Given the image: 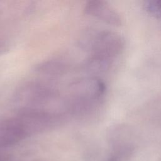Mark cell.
<instances>
[{"label": "cell", "mask_w": 161, "mask_h": 161, "mask_svg": "<svg viewBox=\"0 0 161 161\" xmlns=\"http://www.w3.org/2000/svg\"><path fill=\"white\" fill-rule=\"evenodd\" d=\"M14 101L18 111L55 113L50 109L51 106H55V103L60 100L58 92L54 89L42 84L31 83L23 86L18 91Z\"/></svg>", "instance_id": "6da1fadb"}, {"label": "cell", "mask_w": 161, "mask_h": 161, "mask_svg": "<svg viewBox=\"0 0 161 161\" xmlns=\"http://www.w3.org/2000/svg\"><path fill=\"white\" fill-rule=\"evenodd\" d=\"M79 47L91 52V56L110 62L122 49L121 38L114 33L88 29L80 36Z\"/></svg>", "instance_id": "7a4b0ae2"}, {"label": "cell", "mask_w": 161, "mask_h": 161, "mask_svg": "<svg viewBox=\"0 0 161 161\" xmlns=\"http://www.w3.org/2000/svg\"><path fill=\"white\" fill-rule=\"evenodd\" d=\"M70 112H77L92 106L104 94V82L96 77L89 76L73 80L68 87Z\"/></svg>", "instance_id": "3957f363"}, {"label": "cell", "mask_w": 161, "mask_h": 161, "mask_svg": "<svg viewBox=\"0 0 161 161\" xmlns=\"http://www.w3.org/2000/svg\"><path fill=\"white\" fill-rule=\"evenodd\" d=\"M28 137L16 116L0 119V149L13 146Z\"/></svg>", "instance_id": "277c9868"}, {"label": "cell", "mask_w": 161, "mask_h": 161, "mask_svg": "<svg viewBox=\"0 0 161 161\" xmlns=\"http://www.w3.org/2000/svg\"><path fill=\"white\" fill-rule=\"evenodd\" d=\"M85 13L94 18L113 26H120L122 19L118 12L108 2L92 0L87 2Z\"/></svg>", "instance_id": "5b68a950"}, {"label": "cell", "mask_w": 161, "mask_h": 161, "mask_svg": "<svg viewBox=\"0 0 161 161\" xmlns=\"http://www.w3.org/2000/svg\"><path fill=\"white\" fill-rule=\"evenodd\" d=\"M65 69V65L61 62L50 61L38 66V70L47 74H57L64 71Z\"/></svg>", "instance_id": "8992f818"}, {"label": "cell", "mask_w": 161, "mask_h": 161, "mask_svg": "<svg viewBox=\"0 0 161 161\" xmlns=\"http://www.w3.org/2000/svg\"><path fill=\"white\" fill-rule=\"evenodd\" d=\"M144 7L150 14L161 18V1L150 0L144 2Z\"/></svg>", "instance_id": "52a82bcc"}, {"label": "cell", "mask_w": 161, "mask_h": 161, "mask_svg": "<svg viewBox=\"0 0 161 161\" xmlns=\"http://www.w3.org/2000/svg\"><path fill=\"white\" fill-rule=\"evenodd\" d=\"M106 161H119L118 156H113L109 158Z\"/></svg>", "instance_id": "ba28073f"}, {"label": "cell", "mask_w": 161, "mask_h": 161, "mask_svg": "<svg viewBox=\"0 0 161 161\" xmlns=\"http://www.w3.org/2000/svg\"><path fill=\"white\" fill-rule=\"evenodd\" d=\"M0 161H4V158L1 155H0Z\"/></svg>", "instance_id": "9c48e42d"}]
</instances>
